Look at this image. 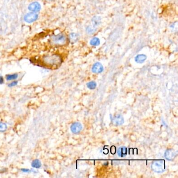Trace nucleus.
Instances as JSON below:
<instances>
[{
  "mask_svg": "<svg viewBox=\"0 0 178 178\" xmlns=\"http://www.w3.org/2000/svg\"><path fill=\"white\" fill-rule=\"evenodd\" d=\"M18 74L16 73L13 74H8L6 75L5 78L7 81H13V80H15L16 79L18 78Z\"/></svg>",
  "mask_w": 178,
  "mask_h": 178,
  "instance_id": "nucleus-14",
  "label": "nucleus"
},
{
  "mask_svg": "<svg viewBox=\"0 0 178 178\" xmlns=\"http://www.w3.org/2000/svg\"><path fill=\"white\" fill-rule=\"evenodd\" d=\"M21 171H22L24 172H30V170L28 169H22Z\"/></svg>",
  "mask_w": 178,
  "mask_h": 178,
  "instance_id": "nucleus-21",
  "label": "nucleus"
},
{
  "mask_svg": "<svg viewBox=\"0 0 178 178\" xmlns=\"http://www.w3.org/2000/svg\"><path fill=\"white\" fill-rule=\"evenodd\" d=\"M38 15L34 12L28 13L25 16L24 20L25 22L28 23L34 22L38 19Z\"/></svg>",
  "mask_w": 178,
  "mask_h": 178,
  "instance_id": "nucleus-7",
  "label": "nucleus"
},
{
  "mask_svg": "<svg viewBox=\"0 0 178 178\" xmlns=\"http://www.w3.org/2000/svg\"><path fill=\"white\" fill-rule=\"evenodd\" d=\"M110 117L111 123L115 126L122 125L125 122L124 117L122 115H120V114L115 115V116H113L112 115H110Z\"/></svg>",
  "mask_w": 178,
  "mask_h": 178,
  "instance_id": "nucleus-4",
  "label": "nucleus"
},
{
  "mask_svg": "<svg viewBox=\"0 0 178 178\" xmlns=\"http://www.w3.org/2000/svg\"><path fill=\"white\" fill-rule=\"evenodd\" d=\"M92 22H93V25L94 26V27L97 26L99 25L100 24V22H101L100 17H97V16L93 17Z\"/></svg>",
  "mask_w": 178,
  "mask_h": 178,
  "instance_id": "nucleus-16",
  "label": "nucleus"
},
{
  "mask_svg": "<svg viewBox=\"0 0 178 178\" xmlns=\"http://www.w3.org/2000/svg\"><path fill=\"white\" fill-rule=\"evenodd\" d=\"M177 156V153L173 149H168L165 153V157L168 161H173Z\"/></svg>",
  "mask_w": 178,
  "mask_h": 178,
  "instance_id": "nucleus-5",
  "label": "nucleus"
},
{
  "mask_svg": "<svg viewBox=\"0 0 178 178\" xmlns=\"http://www.w3.org/2000/svg\"><path fill=\"white\" fill-rule=\"evenodd\" d=\"M28 9L33 12H38L41 9V5L39 3L34 2L32 3L29 5Z\"/></svg>",
  "mask_w": 178,
  "mask_h": 178,
  "instance_id": "nucleus-9",
  "label": "nucleus"
},
{
  "mask_svg": "<svg viewBox=\"0 0 178 178\" xmlns=\"http://www.w3.org/2000/svg\"><path fill=\"white\" fill-rule=\"evenodd\" d=\"M86 86L90 90H94L97 87V83L95 81H90L86 84Z\"/></svg>",
  "mask_w": 178,
  "mask_h": 178,
  "instance_id": "nucleus-13",
  "label": "nucleus"
},
{
  "mask_svg": "<svg viewBox=\"0 0 178 178\" xmlns=\"http://www.w3.org/2000/svg\"><path fill=\"white\" fill-rule=\"evenodd\" d=\"M50 40L51 44L56 46H64L68 43V38L63 34L52 36Z\"/></svg>",
  "mask_w": 178,
  "mask_h": 178,
  "instance_id": "nucleus-2",
  "label": "nucleus"
},
{
  "mask_svg": "<svg viewBox=\"0 0 178 178\" xmlns=\"http://www.w3.org/2000/svg\"><path fill=\"white\" fill-rule=\"evenodd\" d=\"M17 84H18V82L17 81H14L13 82H11L8 84V87H13V86H15L17 85Z\"/></svg>",
  "mask_w": 178,
  "mask_h": 178,
  "instance_id": "nucleus-19",
  "label": "nucleus"
},
{
  "mask_svg": "<svg viewBox=\"0 0 178 178\" xmlns=\"http://www.w3.org/2000/svg\"><path fill=\"white\" fill-rule=\"evenodd\" d=\"M127 147H120L117 149V155L121 158H123L127 156Z\"/></svg>",
  "mask_w": 178,
  "mask_h": 178,
  "instance_id": "nucleus-10",
  "label": "nucleus"
},
{
  "mask_svg": "<svg viewBox=\"0 0 178 178\" xmlns=\"http://www.w3.org/2000/svg\"><path fill=\"white\" fill-rule=\"evenodd\" d=\"M110 151H111V153L113 154V155L115 154V153H116V148H115V147L114 146H112V147H111Z\"/></svg>",
  "mask_w": 178,
  "mask_h": 178,
  "instance_id": "nucleus-20",
  "label": "nucleus"
},
{
  "mask_svg": "<svg viewBox=\"0 0 178 178\" xmlns=\"http://www.w3.org/2000/svg\"><path fill=\"white\" fill-rule=\"evenodd\" d=\"M103 165H104L105 166H108V162H106V163H104Z\"/></svg>",
  "mask_w": 178,
  "mask_h": 178,
  "instance_id": "nucleus-23",
  "label": "nucleus"
},
{
  "mask_svg": "<svg viewBox=\"0 0 178 178\" xmlns=\"http://www.w3.org/2000/svg\"><path fill=\"white\" fill-rule=\"evenodd\" d=\"M32 166L33 168H39L42 166L41 161H40L39 159H34L32 162Z\"/></svg>",
  "mask_w": 178,
  "mask_h": 178,
  "instance_id": "nucleus-12",
  "label": "nucleus"
},
{
  "mask_svg": "<svg viewBox=\"0 0 178 178\" xmlns=\"http://www.w3.org/2000/svg\"><path fill=\"white\" fill-rule=\"evenodd\" d=\"M151 170L156 173H163L166 171V166L164 160H156L152 162Z\"/></svg>",
  "mask_w": 178,
  "mask_h": 178,
  "instance_id": "nucleus-3",
  "label": "nucleus"
},
{
  "mask_svg": "<svg viewBox=\"0 0 178 178\" xmlns=\"http://www.w3.org/2000/svg\"><path fill=\"white\" fill-rule=\"evenodd\" d=\"M146 59L147 56L145 54H139L135 58V61L138 63H143Z\"/></svg>",
  "mask_w": 178,
  "mask_h": 178,
  "instance_id": "nucleus-11",
  "label": "nucleus"
},
{
  "mask_svg": "<svg viewBox=\"0 0 178 178\" xmlns=\"http://www.w3.org/2000/svg\"><path fill=\"white\" fill-rule=\"evenodd\" d=\"M6 129H7L6 125L4 123L0 122V132H5Z\"/></svg>",
  "mask_w": 178,
  "mask_h": 178,
  "instance_id": "nucleus-18",
  "label": "nucleus"
},
{
  "mask_svg": "<svg viewBox=\"0 0 178 178\" xmlns=\"http://www.w3.org/2000/svg\"><path fill=\"white\" fill-rule=\"evenodd\" d=\"M91 71L94 73H101L103 71V66L99 62H97L93 65Z\"/></svg>",
  "mask_w": 178,
  "mask_h": 178,
  "instance_id": "nucleus-8",
  "label": "nucleus"
},
{
  "mask_svg": "<svg viewBox=\"0 0 178 178\" xmlns=\"http://www.w3.org/2000/svg\"><path fill=\"white\" fill-rule=\"evenodd\" d=\"M69 39L72 42H75L78 40V36L75 33H72L70 35Z\"/></svg>",
  "mask_w": 178,
  "mask_h": 178,
  "instance_id": "nucleus-17",
  "label": "nucleus"
},
{
  "mask_svg": "<svg viewBox=\"0 0 178 178\" xmlns=\"http://www.w3.org/2000/svg\"><path fill=\"white\" fill-rule=\"evenodd\" d=\"M90 44L93 46H97L100 44V40L97 37H95L90 40Z\"/></svg>",
  "mask_w": 178,
  "mask_h": 178,
  "instance_id": "nucleus-15",
  "label": "nucleus"
},
{
  "mask_svg": "<svg viewBox=\"0 0 178 178\" xmlns=\"http://www.w3.org/2000/svg\"><path fill=\"white\" fill-rule=\"evenodd\" d=\"M41 62L42 65L46 68H56L61 65L62 59L60 55L53 54L42 56L41 59Z\"/></svg>",
  "mask_w": 178,
  "mask_h": 178,
  "instance_id": "nucleus-1",
  "label": "nucleus"
},
{
  "mask_svg": "<svg viewBox=\"0 0 178 178\" xmlns=\"http://www.w3.org/2000/svg\"><path fill=\"white\" fill-rule=\"evenodd\" d=\"M70 129H71V132L74 134H78L83 129V125L80 122H74L71 125Z\"/></svg>",
  "mask_w": 178,
  "mask_h": 178,
  "instance_id": "nucleus-6",
  "label": "nucleus"
},
{
  "mask_svg": "<svg viewBox=\"0 0 178 178\" xmlns=\"http://www.w3.org/2000/svg\"><path fill=\"white\" fill-rule=\"evenodd\" d=\"M4 80L3 77L2 76H0V84H3L4 83Z\"/></svg>",
  "mask_w": 178,
  "mask_h": 178,
  "instance_id": "nucleus-22",
  "label": "nucleus"
}]
</instances>
